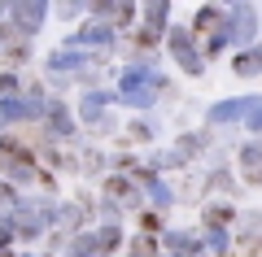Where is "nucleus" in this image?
<instances>
[{
	"label": "nucleus",
	"mask_w": 262,
	"mask_h": 257,
	"mask_svg": "<svg viewBox=\"0 0 262 257\" xmlns=\"http://www.w3.org/2000/svg\"><path fill=\"white\" fill-rule=\"evenodd\" d=\"M48 18V0H9V22L22 27L27 35H35Z\"/></svg>",
	"instance_id": "7"
},
{
	"label": "nucleus",
	"mask_w": 262,
	"mask_h": 257,
	"mask_svg": "<svg viewBox=\"0 0 262 257\" xmlns=\"http://www.w3.org/2000/svg\"><path fill=\"white\" fill-rule=\"evenodd\" d=\"M166 244L175 248V253H201V240L184 236V231H166Z\"/></svg>",
	"instance_id": "16"
},
{
	"label": "nucleus",
	"mask_w": 262,
	"mask_h": 257,
	"mask_svg": "<svg viewBox=\"0 0 262 257\" xmlns=\"http://www.w3.org/2000/svg\"><path fill=\"white\" fill-rule=\"evenodd\" d=\"M0 257H9V253H0Z\"/></svg>",
	"instance_id": "30"
},
{
	"label": "nucleus",
	"mask_w": 262,
	"mask_h": 257,
	"mask_svg": "<svg viewBox=\"0 0 262 257\" xmlns=\"http://www.w3.org/2000/svg\"><path fill=\"white\" fill-rule=\"evenodd\" d=\"M144 87H166L149 61H131V65H122V70H118V96H127V92H144Z\"/></svg>",
	"instance_id": "6"
},
{
	"label": "nucleus",
	"mask_w": 262,
	"mask_h": 257,
	"mask_svg": "<svg viewBox=\"0 0 262 257\" xmlns=\"http://www.w3.org/2000/svg\"><path fill=\"white\" fill-rule=\"evenodd\" d=\"M114 35H118V27L92 13V18H88L83 27L75 31V39H70V44H79V48H101V53H110V48H114Z\"/></svg>",
	"instance_id": "5"
},
{
	"label": "nucleus",
	"mask_w": 262,
	"mask_h": 257,
	"mask_svg": "<svg viewBox=\"0 0 262 257\" xmlns=\"http://www.w3.org/2000/svg\"><path fill=\"white\" fill-rule=\"evenodd\" d=\"M232 70H236V74H241V79H253V74H262V65H258V61H253V53H249V48H245V53H241V57H236V65H232Z\"/></svg>",
	"instance_id": "17"
},
{
	"label": "nucleus",
	"mask_w": 262,
	"mask_h": 257,
	"mask_svg": "<svg viewBox=\"0 0 262 257\" xmlns=\"http://www.w3.org/2000/svg\"><path fill=\"white\" fill-rule=\"evenodd\" d=\"M223 5H236V0H223Z\"/></svg>",
	"instance_id": "29"
},
{
	"label": "nucleus",
	"mask_w": 262,
	"mask_h": 257,
	"mask_svg": "<svg viewBox=\"0 0 262 257\" xmlns=\"http://www.w3.org/2000/svg\"><path fill=\"white\" fill-rule=\"evenodd\" d=\"M105 192H110V196H131V183H122V179H110V183H105Z\"/></svg>",
	"instance_id": "24"
},
{
	"label": "nucleus",
	"mask_w": 262,
	"mask_h": 257,
	"mask_svg": "<svg viewBox=\"0 0 262 257\" xmlns=\"http://www.w3.org/2000/svg\"><path fill=\"white\" fill-rule=\"evenodd\" d=\"M206 244H210V248H214V253H223V248H227V236H223V231H219V227H214V231H210V240H206Z\"/></svg>",
	"instance_id": "25"
},
{
	"label": "nucleus",
	"mask_w": 262,
	"mask_h": 257,
	"mask_svg": "<svg viewBox=\"0 0 262 257\" xmlns=\"http://www.w3.org/2000/svg\"><path fill=\"white\" fill-rule=\"evenodd\" d=\"M18 92H22L18 74H13V70H0V96H18Z\"/></svg>",
	"instance_id": "21"
},
{
	"label": "nucleus",
	"mask_w": 262,
	"mask_h": 257,
	"mask_svg": "<svg viewBox=\"0 0 262 257\" xmlns=\"http://www.w3.org/2000/svg\"><path fill=\"white\" fill-rule=\"evenodd\" d=\"M13 231H18V227H13V218H0V248L9 244V236H13Z\"/></svg>",
	"instance_id": "26"
},
{
	"label": "nucleus",
	"mask_w": 262,
	"mask_h": 257,
	"mask_svg": "<svg viewBox=\"0 0 262 257\" xmlns=\"http://www.w3.org/2000/svg\"><path fill=\"white\" fill-rule=\"evenodd\" d=\"M118 240H122V231H118V227H101V231H96V248H101V253L118 248Z\"/></svg>",
	"instance_id": "18"
},
{
	"label": "nucleus",
	"mask_w": 262,
	"mask_h": 257,
	"mask_svg": "<svg viewBox=\"0 0 262 257\" xmlns=\"http://www.w3.org/2000/svg\"><path fill=\"white\" fill-rule=\"evenodd\" d=\"M249 109H253V101H249V96H232V101H219V105H210L206 122H210V127H227V122L245 118Z\"/></svg>",
	"instance_id": "8"
},
{
	"label": "nucleus",
	"mask_w": 262,
	"mask_h": 257,
	"mask_svg": "<svg viewBox=\"0 0 262 257\" xmlns=\"http://www.w3.org/2000/svg\"><path fill=\"white\" fill-rule=\"evenodd\" d=\"M227 22V13L219 9V5H201V9L192 13V35L201 39V35H210V31H219Z\"/></svg>",
	"instance_id": "12"
},
{
	"label": "nucleus",
	"mask_w": 262,
	"mask_h": 257,
	"mask_svg": "<svg viewBox=\"0 0 262 257\" xmlns=\"http://www.w3.org/2000/svg\"><path fill=\"white\" fill-rule=\"evenodd\" d=\"M127 131H131L136 139H153V135H158V122H149V118H136Z\"/></svg>",
	"instance_id": "20"
},
{
	"label": "nucleus",
	"mask_w": 262,
	"mask_h": 257,
	"mask_svg": "<svg viewBox=\"0 0 262 257\" xmlns=\"http://www.w3.org/2000/svg\"><path fill=\"white\" fill-rule=\"evenodd\" d=\"M136 179H140V183L149 188V196H153V205H158V209H166V205H175V192H170V188L162 183V179H153L149 170H136Z\"/></svg>",
	"instance_id": "13"
},
{
	"label": "nucleus",
	"mask_w": 262,
	"mask_h": 257,
	"mask_svg": "<svg viewBox=\"0 0 262 257\" xmlns=\"http://www.w3.org/2000/svg\"><path fill=\"white\" fill-rule=\"evenodd\" d=\"M92 253H101V248H96V236H79L75 244H70V257H92Z\"/></svg>",
	"instance_id": "19"
},
{
	"label": "nucleus",
	"mask_w": 262,
	"mask_h": 257,
	"mask_svg": "<svg viewBox=\"0 0 262 257\" xmlns=\"http://www.w3.org/2000/svg\"><path fill=\"white\" fill-rule=\"evenodd\" d=\"M166 48H170V57H175V65L184 74H206V53L196 48V35H192V27H170L166 31Z\"/></svg>",
	"instance_id": "1"
},
{
	"label": "nucleus",
	"mask_w": 262,
	"mask_h": 257,
	"mask_svg": "<svg viewBox=\"0 0 262 257\" xmlns=\"http://www.w3.org/2000/svg\"><path fill=\"white\" fill-rule=\"evenodd\" d=\"M223 48H232V35H227V22L219 31H210V35H201V53H206V61H214Z\"/></svg>",
	"instance_id": "15"
},
{
	"label": "nucleus",
	"mask_w": 262,
	"mask_h": 257,
	"mask_svg": "<svg viewBox=\"0 0 262 257\" xmlns=\"http://www.w3.org/2000/svg\"><path fill=\"white\" fill-rule=\"evenodd\" d=\"M140 27H153L158 35L170 31V0H140Z\"/></svg>",
	"instance_id": "10"
},
{
	"label": "nucleus",
	"mask_w": 262,
	"mask_h": 257,
	"mask_svg": "<svg viewBox=\"0 0 262 257\" xmlns=\"http://www.w3.org/2000/svg\"><path fill=\"white\" fill-rule=\"evenodd\" d=\"M206 218H210V222H214V227H219V222H227V218H232V209H227V205H223V209H210Z\"/></svg>",
	"instance_id": "28"
},
{
	"label": "nucleus",
	"mask_w": 262,
	"mask_h": 257,
	"mask_svg": "<svg viewBox=\"0 0 262 257\" xmlns=\"http://www.w3.org/2000/svg\"><path fill=\"white\" fill-rule=\"evenodd\" d=\"M110 101H118V92H88V96H83V105H79L83 122H96V118H101V109H105Z\"/></svg>",
	"instance_id": "14"
},
{
	"label": "nucleus",
	"mask_w": 262,
	"mask_h": 257,
	"mask_svg": "<svg viewBox=\"0 0 262 257\" xmlns=\"http://www.w3.org/2000/svg\"><path fill=\"white\" fill-rule=\"evenodd\" d=\"M245 127H249L253 135H262V105H258V101H253V109L245 113Z\"/></svg>",
	"instance_id": "22"
},
{
	"label": "nucleus",
	"mask_w": 262,
	"mask_h": 257,
	"mask_svg": "<svg viewBox=\"0 0 262 257\" xmlns=\"http://www.w3.org/2000/svg\"><path fill=\"white\" fill-rule=\"evenodd\" d=\"M241 161L245 166H262V144H245L241 148Z\"/></svg>",
	"instance_id": "23"
},
{
	"label": "nucleus",
	"mask_w": 262,
	"mask_h": 257,
	"mask_svg": "<svg viewBox=\"0 0 262 257\" xmlns=\"http://www.w3.org/2000/svg\"><path fill=\"white\" fill-rule=\"evenodd\" d=\"M0 205H18V192H13V183H0Z\"/></svg>",
	"instance_id": "27"
},
{
	"label": "nucleus",
	"mask_w": 262,
	"mask_h": 257,
	"mask_svg": "<svg viewBox=\"0 0 262 257\" xmlns=\"http://www.w3.org/2000/svg\"><path fill=\"white\" fill-rule=\"evenodd\" d=\"M48 222H53V205H13V227L22 240H39Z\"/></svg>",
	"instance_id": "4"
},
{
	"label": "nucleus",
	"mask_w": 262,
	"mask_h": 257,
	"mask_svg": "<svg viewBox=\"0 0 262 257\" xmlns=\"http://www.w3.org/2000/svg\"><path fill=\"white\" fill-rule=\"evenodd\" d=\"M0 61L18 70L22 61H31V35L13 22H0Z\"/></svg>",
	"instance_id": "3"
},
{
	"label": "nucleus",
	"mask_w": 262,
	"mask_h": 257,
	"mask_svg": "<svg viewBox=\"0 0 262 257\" xmlns=\"http://www.w3.org/2000/svg\"><path fill=\"white\" fill-rule=\"evenodd\" d=\"M88 61H92V57H88V48H79V44H66V48H57V53H48V70H53V74L83 70Z\"/></svg>",
	"instance_id": "9"
},
{
	"label": "nucleus",
	"mask_w": 262,
	"mask_h": 257,
	"mask_svg": "<svg viewBox=\"0 0 262 257\" xmlns=\"http://www.w3.org/2000/svg\"><path fill=\"white\" fill-rule=\"evenodd\" d=\"M227 35H232V44H241V48L258 44L262 22H258V5H253V0H236V5H227Z\"/></svg>",
	"instance_id": "2"
},
{
	"label": "nucleus",
	"mask_w": 262,
	"mask_h": 257,
	"mask_svg": "<svg viewBox=\"0 0 262 257\" xmlns=\"http://www.w3.org/2000/svg\"><path fill=\"white\" fill-rule=\"evenodd\" d=\"M44 127L53 131L57 139H70V135H75V118H70V109H66L61 101H48V113H44Z\"/></svg>",
	"instance_id": "11"
}]
</instances>
